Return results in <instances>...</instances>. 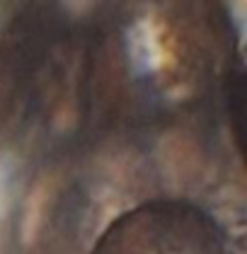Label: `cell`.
Returning a JSON list of instances; mask_svg holds the SVG:
<instances>
[{"label":"cell","mask_w":247,"mask_h":254,"mask_svg":"<svg viewBox=\"0 0 247 254\" xmlns=\"http://www.w3.org/2000/svg\"><path fill=\"white\" fill-rule=\"evenodd\" d=\"M90 254H235L226 228L187 198H148L104 228Z\"/></svg>","instance_id":"6da1fadb"}]
</instances>
